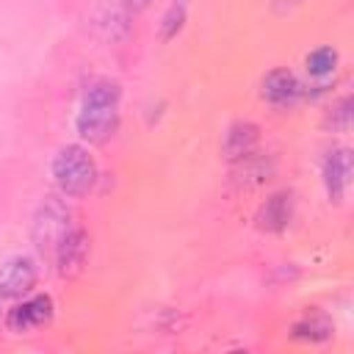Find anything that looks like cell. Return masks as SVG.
I'll list each match as a JSON object with an SVG mask.
<instances>
[{"label": "cell", "instance_id": "2", "mask_svg": "<svg viewBox=\"0 0 354 354\" xmlns=\"http://www.w3.org/2000/svg\"><path fill=\"white\" fill-rule=\"evenodd\" d=\"M53 180L64 196H86L97 183V163L80 144H66L53 160Z\"/></svg>", "mask_w": 354, "mask_h": 354}, {"label": "cell", "instance_id": "10", "mask_svg": "<svg viewBox=\"0 0 354 354\" xmlns=\"http://www.w3.org/2000/svg\"><path fill=\"white\" fill-rule=\"evenodd\" d=\"M271 177H274V160H271V155H266L260 149L252 152V155H246L243 160H235L232 163V183L238 188H243V191L260 188Z\"/></svg>", "mask_w": 354, "mask_h": 354}, {"label": "cell", "instance_id": "12", "mask_svg": "<svg viewBox=\"0 0 354 354\" xmlns=\"http://www.w3.org/2000/svg\"><path fill=\"white\" fill-rule=\"evenodd\" d=\"M329 335H332V321L321 313H307L301 321L293 324V337H299V340L318 343V340H326Z\"/></svg>", "mask_w": 354, "mask_h": 354}, {"label": "cell", "instance_id": "6", "mask_svg": "<svg viewBox=\"0 0 354 354\" xmlns=\"http://www.w3.org/2000/svg\"><path fill=\"white\" fill-rule=\"evenodd\" d=\"M36 263L25 254H17L0 266V296L3 299H22L36 285Z\"/></svg>", "mask_w": 354, "mask_h": 354}, {"label": "cell", "instance_id": "16", "mask_svg": "<svg viewBox=\"0 0 354 354\" xmlns=\"http://www.w3.org/2000/svg\"><path fill=\"white\" fill-rule=\"evenodd\" d=\"M304 0H271V6H274V11L277 14H288V11H293L296 6H301Z\"/></svg>", "mask_w": 354, "mask_h": 354}, {"label": "cell", "instance_id": "4", "mask_svg": "<svg viewBox=\"0 0 354 354\" xmlns=\"http://www.w3.org/2000/svg\"><path fill=\"white\" fill-rule=\"evenodd\" d=\"M88 254H91V238H88V232L83 227L72 224L66 230V235L58 241V246L53 252V260H55L61 277H77L86 268Z\"/></svg>", "mask_w": 354, "mask_h": 354}, {"label": "cell", "instance_id": "5", "mask_svg": "<svg viewBox=\"0 0 354 354\" xmlns=\"http://www.w3.org/2000/svg\"><path fill=\"white\" fill-rule=\"evenodd\" d=\"M50 321H53V299L47 293L28 296L17 307H11L8 315H6V326L17 335H28L33 329H41Z\"/></svg>", "mask_w": 354, "mask_h": 354}, {"label": "cell", "instance_id": "13", "mask_svg": "<svg viewBox=\"0 0 354 354\" xmlns=\"http://www.w3.org/2000/svg\"><path fill=\"white\" fill-rule=\"evenodd\" d=\"M304 66H307V75H310V77L324 80V77H329V75L335 72V66H337V50L329 47V44L315 47L313 53H307Z\"/></svg>", "mask_w": 354, "mask_h": 354}, {"label": "cell", "instance_id": "17", "mask_svg": "<svg viewBox=\"0 0 354 354\" xmlns=\"http://www.w3.org/2000/svg\"><path fill=\"white\" fill-rule=\"evenodd\" d=\"M122 6H127V8H144L149 0H119Z\"/></svg>", "mask_w": 354, "mask_h": 354}, {"label": "cell", "instance_id": "18", "mask_svg": "<svg viewBox=\"0 0 354 354\" xmlns=\"http://www.w3.org/2000/svg\"><path fill=\"white\" fill-rule=\"evenodd\" d=\"M0 299H3V296H0ZM0 313H3V304H0Z\"/></svg>", "mask_w": 354, "mask_h": 354}, {"label": "cell", "instance_id": "11", "mask_svg": "<svg viewBox=\"0 0 354 354\" xmlns=\"http://www.w3.org/2000/svg\"><path fill=\"white\" fill-rule=\"evenodd\" d=\"M257 147H260V130H257V124L254 122H246V119H238V122H232L227 127L221 152H224V158L230 163H235V160H243L246 155L257 152Z\"/></svg>", "mask_w": 354, "mask_h": 354}, {"label": "cell", "instance_id": "8", "mask_svg": "<svg viewBox=\"0 0 354 354\" xmlns=\"http://www.w3.org/2000/svg\"><path fill=\"white\" fill-rule=\"evenodd\" d=\"M299 94H301V83L290 69H271L260 83V97L277 111L290 108L299 100Z\"/></svg>", "mask_w": 354, "mask_h": 354}, {"label": "cell", "instance_id": "15", "mask_svg": "<svg viewBox=\"0 0 354 354\" xmlns=\"http://www.w3.org/2000/svg\"><path fill=\"white\" fill-rule=\"evenodd\" d=\"M183 22H185V8H183V3H174V6L166 11V17H163V25H160V39H163V41L174 39V36L183 30Z\"/></svg>", "mask_w": 354, "mask_h": 354}, {"label": "cell", "instance_id": "19", "mask_svg": "<svg viewBox=\"0 0 354 354\" xmlns=\"http://www.w3.org/2000/svg\"><path fill=\"white\" fill-rule=\"evenodd\" d=\"M177 3H183V0H177Z\"/></svg>", "mask_w": 354, "mask_h": 354}, {"label": "cell", "instance_id": "1", "mask_svg": "<svg viewBox=\"0 0 354 354\" xmlns=\"http://www.w3.org/2000/svg\"><path fill=\"white\" fill-rule=\"evenodd\" d=\"M119 100H122V88L119 83L100 77L91 80L86 86L80 111H77V136L88 144H105L111 141V136L119 127Z\"/></svg>", "mask_w": 354, "mask_h": 354}, {"label": "cell", "instance_id": "3", "mask_svg": "<svg viewBox=\"0 0 354 354\" xmlns=\"http://www.w3.org/2000/svg\"><path fill=\"white\" fill-rule=\"evenodd\" d=\"M69 227H72V213H69L66 202L61 196H47L39 205L36 216H33L30 238H33V243H36V249L41 254H50L53 257L58 241L66 235Z\"/></svg>", "mask_w": 354, "mask_h": 354}, {"label": "cell", "instance_id": "14", "mask_svg": "<svg viewBox=\"0 0 354 354\" xmlns=\"http://www.w3.org/2000/svg\"><path fill=\"white\" fill-rule=\"evenodd\" d=\"M354 102H351V97H343V100H337L335 105H332V111H329V116H326V127L329 130H335V133H346L348 127H351V119H354Z\"/></svg>", "mask_w": 354, "mask_h": 354}, {"label": "cell", "instance_id": "9", "mask_svg": "<svg viewBox=\"0 0 354 354\" xmlns=\"http://www.w3.org/2000/svg\"><path fill=\"white\" fill-rule=\"evenodd\" d=\"M293 210H296L293 191H277V194H271L257 207V216H254L257 230H263V232H282L293 221Z\"/></svg>", "mask_w": 354, "mask_h": 354}, {"label": "cell", "instance_id": "7", "mask_svg": "<svg viewBox=\"0 0 354 354\" xmlns=\"http://www.w3.org/2000/svg\"><path fill=\"white\" fill-rule=\"evenodd\" d=\"M324 185L326 196L335 205H343L351 185V152L346 147H335L324 158Z\"/></svg>", "mask_w": 354, "mask_h": 354}]
</instances>
